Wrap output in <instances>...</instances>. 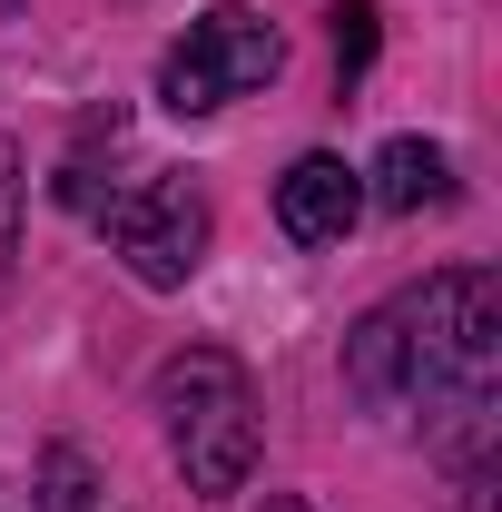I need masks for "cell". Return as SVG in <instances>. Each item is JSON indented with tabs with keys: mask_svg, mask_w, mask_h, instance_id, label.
Segmentation results:
<instances>
[{
	"mask_svg": "<svg viewBox=\"0 0 502 512\" xmlns=\"http://www.w3.org/2000/svg\"><path fill=\"white\" fill-rule=\"evenodd\" d=\"M493 375H502V286L483 266H443L424 286L384 296L375 316H355L345 335V394L404 434L483 414Z\"/></svg>",
	"mask_w": 502,
	"mask_h": 512,
	"instance_id": "obj_1",
	"label": "cell"
},
{
	"mask_svg": "<svg viewBox=\"0 0 502 512\" xmlns=\"http://www.w3.org/2000/svg\"><path fill=\"white\" fill-rule=\"evenodd\" d=\"M158 434H168V463L188 473V493L227 503L256 483V453H266V404H256V375L227 355V345H188L158 365Z\"/></svg>",
	"mask_w": 502,
	"mask_h": 512,
	"instance_id": "obj_2",
	"label": "cell"
},
{
	"mask_svg": "<svg viewBox=\"0 0 502 512\" xmlns=\"http://www.w3.org/2000/svg\"><path fill=\"white\" fill-rule=\"evenodd\" d=\"M286 69V40H276V20L247 10V0H217V10H197L188 40H168V60H158V109L168 119H217L227 99H247Z\"/></svg>",
	"mask_w": 502,
	"mask_h": 512,
	"instance_id": "obj_3",
	"label": "cell"
},
{
	"mask_svg": "<svg viewBox=\"0 0 502 512\" xmlns=\"http://www.w3.org/2000/svg\"><path fill=\"white\" fill-rule=\"evenodd\" d=\"M207 237H217V217H207V188H197L188 168H158V178H138L109 207V247H119V266L148 296H178L197 266H207Z\"/></svg>",
	"mask_w": 502,
	"mask_h": 512,
	"instance_id": "obj_4",
	"label": "cell"
},
{
	"mask_svg": "<svg viewBox=\"0 0 502 512\" xmlns=\"http://www.w3.org/2000/svg\"><path fill=\"white\" fill-rule=\"evenodd\" d=\"M365 217V168H345L335 148H306L286 178H276V227L296 247H345Z\"/></svg>",
	"mask_w": 502,
	"mask_h": 512,
	"instance_id": "obj_5",
	"label": "cell"
},
{
	"mask_svg": "<svg viewBox=\"0 0 502 512\" xmlns=\"http://www.w3.org/2000/svg\"><path fill=\"white\" fill-rule=\"evenodd\" d=\"M375 207H394V217H424V207H443L453 197V158H443L434 138H384V158H375Z\"/></svg>",
	"mask_w": 502,
	"mask_h": 512,
	"instance_id": "obj_6",
	"label": "cell"
},
{
	"mask_svg": "<svg viewBox=\"0 0 502 512\" xmlns=\"http://www.w3.org/2000/svg\"><path fill=\"white\" fill-rule=\"evenodd\" d=\"M40 512H89V453H69V444L40 453Z\"/></svg>",
	"mask_w": 502,
	"mask_h": 512,
	"instance_id": "obj_7",
	"label": "cell"
},
{
	"mask_svg": "<svg viewBox=\"0 0 502 512\" xmlns=\"http://www.w3.org/2000/svg\"><path fill=\"white\" fill-rule=\"evenodd\" d=\"M365 60H375V10H365V0H345V10H335V79L355 89Z\"/></svg>",
	"mask_w": 502,
	"mask_h": 512,
	"instance_id": "obj_8",
	"label": "cell"
},
{
	"mask_svg": "<svg viewBox=\"0 0 502 512\" xmlns=\"http://www.w3.org/2000/svg\"><path fill=\"white\" fill-rule=\"evenodd\" d=\"M10 237H20V148L0 138V256H10Z\"/></svg>",
	"mask_w": 502,
	"mask_h": 512,
	"instance_id": "obj_9",
	"label": "cell"
},
{
	"mask_svg": "<svg viewBox=\"0 0 502 512\" xmlns=\"http://www.w3.org/2000/svg\"><path fill=\"white\" fill-rule=\"evenodd\" d=\"M256 512H315V503H306V493H266Z\"/></svg>",
	"mask_w": 502,
	"mask_h": 512,
	"instance_id": "obj_10",
	"label": "cell"
}]
</instances>
